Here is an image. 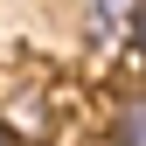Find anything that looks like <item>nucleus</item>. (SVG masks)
Segmentation results:
<instances>
[{"label":"nucleus","instance_id":"obj_1","mask_svg":"<svg viewBox=\"0 0 146 146\" xmlns=\"http://www.w3.org/2000/svg\"><path fill=\"white\" fill-rule=\"evenodd\" d=\"M139 21V0H84V42L90 49H125Z\"/></svg>","mask_w":146,"mask_h":146},{"label":"nucleus","instance_id":"obj_2","mask_svg":"<svg viewBox=\"0 0 146 146\" xmlns=\"http://www.w3.org/2000/svg\"><path fill=\"white\" fill-rule=\"evenodd\" d=\"M139 132H146V104H139V90H125L111 111V146H139Z\"/></svg>","mask_w":146,"mask_h":146},{"label":"nucleus","instance_id":"obj_3","mask_svg":"<svg viewBox=\"0 0 146 146\" xmlns=\"http://www.w3.org/2000/svg\"><path fill=\"white\" fill-rule=\"evenodd\" d=\"M0 146H14V132H7V125H0Z\"/></svg>","mask_w":146,"mask_h":146}]
</instances>
